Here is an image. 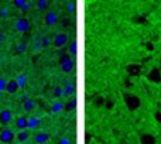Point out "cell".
Returning <instances> with one entry per match:
<instances>
[{
  "instance_id": "ba28073f",
  "label": "cell",
  "mask_w": 161,
  "mask_h": 144,
  "mask_svg": "<svg viewBox=\"0 0 161 144\" xmlns=\"http://www.w3.org/2000/svg\"><path fill=\"white\" fill-rule=\"evenodd\" d=\"M12 112L9 109H3V110H0V124L3 126H9L12 123Z\"/></svg>"
},
{
  "instance_id": "9a60e30c",
  "label": "cell",
  "mask_w": 161,
  "mask_h": 144,
  "mask_svg": "<svg viewBox=\"0 0 161 144\" xmlns=\"http://www.w3.org/2000/svg\"><path fill=\"white\" fill-rule=\"evenodd\" d=\"M28 137H30V133H28V130H23V132L17 133V136H16V140H17V143L23 144V143H26V141L28 140Z\"/></svg>"
},
{
  "instance_id": "4316f807",
  "label": "cell",
  "mask_w": 161,
  "mask_h": 144,
  "mask_svg": "<svg viewBox=\"0 0 161 144\" xmlns=\"http://www.w3.org/2000/svg\"><path fill=\"white\" fill-rule=\"evenodd\" d=\"M75 7H76V3L73 2V0L67 2V10H68V12H75Z\"/></svg>"
},
{
  "instance_id": "30bf717a",
  "label": "cell",
  "mask_w": 161,
  "mask_h": 144,
  "mask_svg": "<svg viewBox=\"0 0 161 144\" xmlns=\"http://www.w3.org/2000/svg\"><path fill=\"white\" fill-rule=\"evenodd\" d=\"M16 126H17V129L20 130V132H23V130H28V117H26V116L17 117V120H16Z\"/></svg>"
},
{
  "instance_id": "d6a6232c",
  "label": "cell",
  "mask_w": 161,
  "mask_h": 144,
  "mask_svg": "<svg viewBox=\"0 0 161 144\" xmlns=\"http://www.w3.org/2000/svg\"><path fill=\"white\" fill-rule=\"evenodd\" d=\"M71 141H69V138H67V137H62L61 140H59V143L58 144H69Z\"/></svg>"
},
{
  "instance_id": "4fadbf2b",
  "label": "cell",
  "mask_w": 161,
  "mask_h": 144,
  "mask_svg": "<svg viewBox=\"0 0 161 144\" xmlns=\"http://www.w3.org/2000/svg\"><path fill=\"white\" fill-rule=\"evenodd\" d=\"M48 140H50V134L47 132H40V133H37L36 137H34V141H36L37 144H45Z\"/></svg>"
},
{
  "instance_id": "f1b7e54d",
  "label": "cell",
  "mask_w": 161,
  "mask_h": 144,
  "mask_svg": "<svg viewBox=\"0 0 161 144\" xmlns=\"http://www.w3.org/2000/svg\"><path fill=\"white\" fill-rule=\"evenodd\" d=\"M7 16H9V9H7V7H2V9H0V17L6 19Z\"/></svg>"
},
{
  "instance_id": "e575fe53",
  "label": "cell",
  "mask_w": 161,
  "mask_h": 144,
  "mask_svg": "<svg viewBox=\"0 0 161 144\" xmlns=\"http://www.w3.org/2000/svg\"><path fill=\"white\" fill-rule=\"evenodd\" d=\"M3 40H4V34H3V31L0 30V43H2Z\"/></svg>"
},
{
  "instance_id": "8d00e7d4",
  "label": "cell",
  "mask_w": 161,
  "mask_h": 144,
  "mask_svg": "<svg viewBox=\"0 0 161 144\" xmlns=\"http://www.w3.org/2000/svg\"><path fill=\"white\" fill-rule=\"evenodd\" d=\"M17 144H20V143H17Z\"/></svg>"
},
{
  "instance_id": "ffe728a7",
  "label": "cell",
  "mask_w": 161,
  "mask_h": 144,
  "mask_svg": "<svg viewBox=\"0 0 161 144\" xmlns=\"http://www.w3.org/2000/svg\"><path fill=\"white\" fill-rule=\"evenodd\" d=\"M61 110H64V105H62V103L55 102V103L51 106V112H52V113H58V112H61Z\"/></svg>"
},
{
  "instance_id": "d4e9b609",
  "label": "cell",
  "mask_w": 161,
  "mask_h": 144,
  "mask_svg": "<svg viewBox=\"0 0 161 144\" xmlns=\"http://www.w3.org/2000/svg\"><path fill=\"white\" fill-rule=\"evenodd\" d=\"M75 106H76V102L72 99V100H69L67 105H65L64 109H65V110H73V109H75Z\"/></svg>"
},
{
  "instance_id": "9c48e42d",
  "label": "cell",
  "mask_w": 161,
  "mask_h": 144,
  "mask_svg": "<svg viewBox=\"0 0 161 144\" xmlns=\"http://www.w3.org/2000/svg\"><path fill=\"white\" fill-rule=\"evenodd\" d=\"M126 72H127L130 77H139L141 74V65L139 64H130L126 68Z\"/></svg>"
},
{
  "instance_id": "52a82bcc",
  "label": "cell",
  "mask_w": 161,
  "mask_h": 144,
  "mask_svg": "<svg viewBox=\"0 0 161 144\" xmlns=\"http://www.w3.org/2000/svg\"><path fill=\"white\" fill-rule=\"evenodd\" d=\"M147 79L153 83H161V71L160 68H153L147 74Z\"/></svg>"
},
{
  "instance_id": "3957f363",
  "label": "cell",
  "mask_w": 161,
  "mask_h": 144,
  "mask_svg": "<svg viewBox=\"0 0 161 144\" xmlns=\"http://www.w3.org/2000/svg\"><path fill=\"white\" fill-rule=\"evenodd\" d=\"M14 28L17 33H27L28 30H30V20L26 19V17H20V19H17V21H16L14 24Z\"/></svg>"
},
{
  "instance_id": "8992f818",
  "label": "cell",
  "mask_w": 161,
  "mask_h": 144,
  "mask_svg": "<svg viewBox=\"0 0 161 144\" xmlns=\"http://www.w3.org/2000/svg\"><path fill=\"white\" fill-rule=\"evenodd\" d=\"M67 43H68V37H67V34L65 33L57 34V35L54 37V40H52V44H54L55 48H62Z\"/></svg>"
},
{
  "instance_id": "7402d4cb",
  "label": "cell",
  "mask_w": 161,
  "mask_h": 144,
  "mask_svg": "<svg viewBox=\"0 0 161 144\" xmlns=\"http://www.w3.org/2000/svg\"><path fill=\"white\" fill-rule=\"evenodd\" d=\"M37 6H38V10L44 12V10L48 9V2H47V0H38V2H37Z\"/></svg>"
},
{
  "instance_id": "e0dca14e",
  "label": "cell",
  "mask_w": 161,
  "mask_h": 144,
  "mask_svg": "<svg viewBox=\"0 0 161 144\" xmlns=\"http://www.w3.org/2000/svg\"><path fill=\"white\" fill-rule=\"evenodd\" d=\"M40 126V120L37 117H28V130H36Z\"/></svg>"
},
{
  "instance_id": "603a6c76",
  "label": "cell",
  "mask_w": 161,
  "mask_h": 144,
  "mask_svg": "<svg viewBox=\"0 0 161 144\" xmlns=\"http://www.w3.org/2000/svg\"><path fill=\"white\" fill-rule=\"evenodd\" d=\"M76 51H78V44H76V41H71L69 43V54L75 55Z\"/></svg>"
},
{
  "instance_id": "277c9868",
  "label": "cell",
  "mask_w": 161,
  "mask_h": 144,
  "mask_svg": "<svg viewBox=\"0 0 161 144\" xmlns=\"http://www.w3.org/2000/svg\"><path fill=\"white\" fill-rule=\"evenodd\" d=\"M14 138H16V134L10 129H3L0 132V141L3 144H12Z\"/></svg>"
},
{
  "instance_id": "d590c367",
  "label": "cell",
  "mask_w": 161,
  "mask_h": 144,
  "mask_svg": "<svg viewBox=\"0 0 161 144\" xmlns=\"http://www.w3.org/2000/svg\"><path fill=\"white\" fill-rule=\"evenodd\" d=\"M106 106H107V107H109V109H110V107L113 106V103H112V102H107V103H106Z\"/></svg>"
},
{
  "instance_id": "7a4b0ae2",
  "label": "cell",
  "mask_w": 161,
  "mask_h": 144,
  "mask_svg": "<svg viewBox=\"0 0 161 144\" xmlns=\"http://www.w3.org/2000/svg\"><path fill=\"white\" fill-rule=\"evenodd\" d=\"M73 65H75V62H73V59L68 54H61V57H59V67H61L62 72L69 74L71 71L73 69Z\"/></svg>"
},
{
  "instance_id": "ac0fdd59",
  "label": "cell",
  "mask_w": 161,
  "mask_h": 144,
  "mask_svg": "<svg viewBox=\"0 0 161 144\" xmlns=\"http://www.w3.org/2000/svg\"><path fill=\"white\" fill-rule=\"evenodd\" d=\"M16 81H17L18 88H20V89H21V88H26V85H27V77H26L24 74H20Z\"/></svg>"
},
{
  "instance_id": "d6986e66",
  "label": "cell",
  "mask_w": 161,
  "mask_h": 144,
  "mask_svg": "<svg viewBox=\"0 0 161 144\" xmlns=\"http://www.w3.org/2000/svg\"><path fill=\"white\" fill-rule=\"evenodd\" d=\"M64 92H65V95H68V96H72L73 93H75V83H73V82L68 83V85L64 88Z\"/></svg>"
},
{
  "instance_id": "83f0119b",
  "label": "cell",
  "mask_w": 161,
  "mask_h": 144,
  "mask_svg": "<svg viewBox=\"0 0 161 144\" xmlns=\"http://www.w3.org/2000/svg\"><path fill=\"white\" fill-rule=\"evenodd\" d=\"M41 44H43V47H50L52 44V40L50 37H44L43 40H41Z\"/></svg>"
},
{
  "instance_id": "f546056e",
  "label": "cell",
  "mask_w": 161,
  "mask_h": 144,
  "mask_svg": "<svg viewBox=\"0 0 161 144\" xmlns=\"http://www.w3.org/2000/svg\"><path fill=\"white\" fill-rule=\"evenodd\" d=\"M154 120L158 123V124H161V112L160 110H157L154 113Z\"/></svg>"
},
{
  "instance_id": "44dd1931",
  "label": "cell",
  "mask_w": 161,
  "mask_h": 144,
  "mask_svg": "<svg viewBox=\"0 0 161 144\" xmlns=\"http://www.w3.org/2000/svg\"><path fill=\"white\" fill-rule=\"evenodd\" d=\"M26 49H27V44H26L24 41H20V43L17 44V48H16V52H17V54H21V52H24Z\"/></svg>"
},
{
  "instance_id": "5b68a950",
  "label": "cell",
  "mask_w": 161,
  "mask_h": 144,
  "mask_svg": "<svg viewBox=\"0 0 161 144\" xmlns=\"http://www.w3.org/2000/svg\"><path fill=\"white\" fill-rule=\"evenodd\" d=\"M57 21H58V14L54 10H48V12L45 13V16H44V23H45V26L47 27H51V26H54Z\"/></svg>"
},
{
  "instance_id": "1f68e13d",
  "label": "cell",
  "mask_w": 161,
  "mask_h": 144,
  "mask_svg": "<svg viewBox=\"0 0 161 144\" xmlns=\"http://www.w3.org/2000/svg\"><path fill=\"white\" fill-rule=\"evenodd\" d=\"M43 48V44H41V41H37V44L34 45V51H38V49Z\"/></svg>"
},
{
  "instance_id": "4dcf8cb0",
  "label": "cell",
  "mask_w": 161,
  "mask_h": 144,
  "mask_svg": "<svg viewBox=\"0 0 161 144\" xmlns=\"http://www.w3.org/2000/svg\"><path fill=\"white\" fill-rule=\"evenodd\" d=\"M95 105H96V106H102V105H105V99L103 98H97V100L95 102Z\"/></svg>"
},
{
  "instance_id": "6da1fadb",
  "label": "cell",
  "mask_w": 161,
  "mask_h": 144,
  "mask_svg": "<svg viewBox=\"0 0 161 144\" xmlns=\"http://www.w3.org/2000/svg\"><path fill=\"white\" fill-rule=\"evenodd\" d=\"M123 102L130 112H136L141 106V99L131 92H123Z\"/></svg>"
},
{
  "instance_id": "5bb4252c",
  "label": "cell",
  "mask_w": 161,
  "mask_h": 144,
  "mask_svg": "<svg viewBox=\"0 0 161 144\" xmlns=\"http://www.w3.org/2000/svg\"><path fill=\"white\" fill-rule=\"evenodd\" d=\"M13 3H14L16 7H18V9L21 10V12H28V10H30V6H28L27 0H14Z\"/></svg>"
},
{
  "instance_id": "836d02e7",
  "label": "cell",
  "mask_w": 161,
  "mask_h": 144,
  "mask_svg": "<svg viewBox=\"0 0 161 144\" xmlns=\"http://www.w3.org/2000/svg\"><path fill=\"white\" fill-rule=\"evenodd\" d=\"M134 21H136V23H144V20H143V17H139V19L136 17V19H134Z\"/></svg>"
},
{
  "instance_id": "cb8c5ba5",
  "label": "cell",
  "mask_w": 161,
  "mask_h": 144,
  "mask_svg": "<svg viewBox=\"0 0 161 144\" xmlns=\"http://www.w3.org/2000/svg\"><path fill=\"white\" fill-rule=\"evenodd\" d=\"M65 92H64V88H61V86H58V88L54 89V96L55 98H61V96H64Z\"/></svg>"
},
{
  "instance_id": "8fae6325",
  "label": "cell",
  "mask_w": 161,
  "mask_h": 144,
  "mask_svg": "<svg viewBox=\"0 0 161 144\" xmlns=\"http://www.w3.org/2000/svg\"><path fill=\"white\" fill-rule=\"evenodd\" d=\"M140 144H155V137L151 133H143L139 138Z\"/></svg>"
},
{
  "instance_id": "484cf974",
  "label": "cell",
  "mask_w": 161,
  "mask_h": 144,
  "mask_svg": "<svg viewBox=\"0 0 161 144\" xmlns=\"http://www.w3.org/2000/svg\"><path fill=\"white\" fill-rule=\"evenodd\" d=\"M6 86H7V79L0 77V92H6Z\"/></svg>"
},
{
  "instance_id": "2e32d148",
  "label": "cell",
  "mask_w": 161,
  "mask_h": 144,
  "mask_svg": "<svg viewBox=\"0 0 161 144\" xmlns=\"http://www.w3.org/2000/svg\"><path fill=\"white\" fill-rule=\"evenodd\" d=\"M23 109H24L26 112H31L34 109V102L33 99L30 98H26L24 100H23Z\"/></svg>"
},
{
  "instance_id": "7c38bea8",
  "label": "cell",
  "mask_w": 161,
  "mask_h": 144,
  "mask_svg": "<svg viewBox=\"0 0 161 144\" xmlns=\"http://www.w3.org/2000/svg\"><path fill=\"white\" fill-rule=\"evenodd\" d=\"M18 83H17V81L16 79H10V81H7V86H6V92L7 93H10V95H14V93H17V91H18Z\"/></svg>"
}]
</instances>
